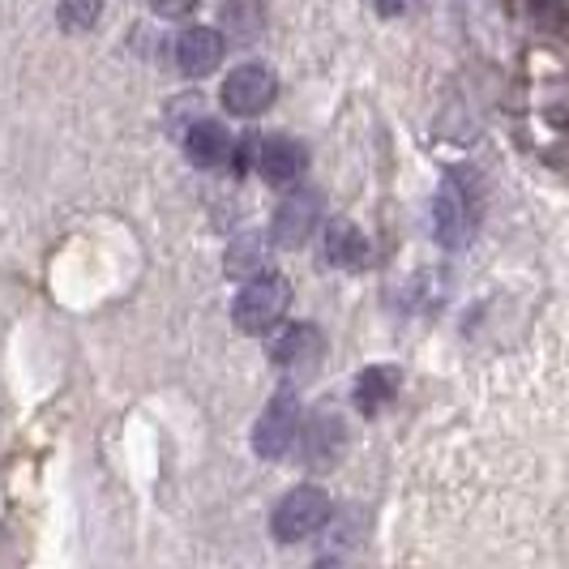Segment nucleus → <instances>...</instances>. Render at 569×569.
<instances>
[{
    "label": "nucleus",
    "instance_id": "obj_19",
    "mask_svg": "<svg viewBox=\"0 0 569 569\" xmlns=\"http://www.w3.org/2000/svg\"><path fill=\"white\" fill-rule=\"evenodd\" d=\"M411 0H377V9H381V18H399L402 9H407Z\"/></svg>",
    "mask_w": 569,
    "mask_h": 569
},
{
    "label": "nucleus",
    "instance_id": "obj_12",
    "mask_svg": "<svg viewBox=\"0 0 569 569\" xmlns=\"http://www.w3.org/2000/svg\"><path fill=\"white\" fill-rule=\"evenodd\" d=\"M305 171V146L291 138H270L261 142V176L270 184H291Z\"/></svg>",
    "mask_w": 569,
    "mask_h": 569
},
{
    "label": "nucleus",
    "instance_id": "obj_17",
    "mask_svg": "<svg viewBox=\"0 0 569 569\" xmlns=\"http://www.w3.org/2000/svg\"><path fill=\"white\" fill-rule=\"evenodd\" d=\"M531 4V13L540 18L543 27H566V18H569V9H566V0H527Z\"/></svg>",
    "mask_w": 569,
    "mask_h": 569
},
{
    "label": "nucleus",
    "instance_id": "obj_7",
    "mask_svg": "<svg viewBox=\"0 0 569 569\" xmlns=\"http://www.w3.org/2000/svg\"><path fill=\"white\" fill-rule=\"evenodd\" d=\"M219 60H223V34H219V30L193 27L180 34V43H176V64H180V73L206 78V73L219 69Z\"/></svg>",
    "mask_w": 569,
    "mask_h": 569
},
{
    "label": "nucleus",
    "instance_id": "obj_11",
    "mask_svg": "<svg viewBox=\"0 0 569 569\" xmlns=\"http://www.w3.org/2000/svg\"><path fill=\"white\" fill-rule=\"evenodd\" d=\"M326 257L342 266V270H360L365 261H369V240H365V231L356 228L351 219H335L330 228H326Z\"/></svg>",
    "mask_w": 569,
    "mask_h": 569
},
{
    "label": "nucleus",
    "instance_id": "obj_9",
    "mask_svg": "<svg viewBox=\"0 0 569 569\" xmlns=\"http://www.w3.org/2000/svg\"><path fill=\"white\" fill-rule=\"evenodd\" d=\"M402 386V372L395 365H372L356 377V407L365 411V416H377L386 402L399 395Z\"/></svg>",
    "mask_w": 569,
    "mask_h": 569
},
{
    "label": "nucleus",
    "instance_id": "obj_18",
    "mask_svg": "<svg viewBox=\"0 0 569 569\" xmlns=\"http://www.w3.org/2000/svg\"><path fill=\"white\" fill-rule=\"evenodd\" d=\"M193 4H198V0H150V9H154L159 18H184V13H193Z\"/></svg>",
    "mask_w": 569,
    "mask_h": 569
},
{
    "label": "nucleus",
    "instance_id": "obj_14",
    "mask_svg": "<svg viewBox=\"0 0 569 569\" xmlns=\"http://www.w3.org/2000/svg\"><path fill=\"white\" fill-rule=\"evenodd\" d=\"M261 22H266L261 0H228L223 4V27H228L236 43H253L257 34H261Z\"/></svg>",
    "mask_w": 569,
    "mask_h": 569
},
{
    "label": "nucleus",
    "instance_id": "obj_15",
    "mask_svg": "<svg viewBox=\"0 0 569 569\" xmlns=\"http://www.w3.org/2000/svg\"><path fill=\"white\" fill-rule=\"evenodd\" d=\"M103 13V0H60V27L90 30Z\"/></svg>",
    "mask_w": 569,
    "mask_h": 569
},
{
    "label": "nucleus",
    "instance_id": "obj_4",
    "mask_svg": "<svg viewBox=\"0 0 569 569\" xmlns=\"http://www.w3.org/2000/svg\"><path fill=\"white\" fill-rule=\"evenodd\" d=\"M270 103H274V78L261 64H240L228 82H223V108L231 116H244L249 120V116L266 112Z\"/></svg>",
    "mask_w": 569,
    "mask_h": 569
},
{
    "label": "nucleus",
    "instance_id": "obj_3",
    "mask_svg": "<svg viewBox=\"0 0 569 569\" xmlns=\"http://www.w3.org/2000/svg\"><path fill=\"white\" fill-rule=\"evenodd\" d=\"M296 432H300V402L291 390H279L266 402V411L253 428V450L261 458H283L296 441Z\"/></svg>",
    "mask_w": 569,
    "mask_h": 569
},
{
    "label": "nucleus",
    "instance_id": "obj_10",
    "mask_svg": "<svg viewBox=\"0 0 569 569\" xmlns=\"http://www.w3.org/2000/svg\"><path fill=\"white\" fill-rule=\"evenodd\" d=\"M184 150L198 168H219L231 154V133L219 124V120H193L189 138H184Z\"/></svg>",
    "mask_w": 569,
    "mask_h": 569
},
{
    "label": "nucleus",
    "instance_id": "obj_2",
    "mask_svg": "<svg viewBox=\"0 0 569 569\" xmlns=\"http://www.w3.org/2000/svg\"><path fill=\"white\" fill-rule=\"evenodd\" d=\"M330 522V497L321 488H291L274 510V536L283 543L309 540Z\"/></svg>",
    "mask_w": 569,
    "mask_h": 569
},
{
    "label": "nucleus",
    "instance_id": "obj_5",
    "mask_svg": "<svg viewBox=\"0 0 569 569\" xmlns=\"http://www.w3.org/2000/svg\"><path fill=\"white\" fill-rule=\"evenodd\" d=\"M317 219H321V198H317L313 189H296V193L279 206L270 236H274L279 249H300V244L313 236Z\"/></svg>",
    "mask_w": 569,
    "mask_h": 569
},
{
    "label": "nucleus",
    "instance_id": "obj_13",
    "mask_svg": "<svg viewBox=\"0 0 569 569\" xmlns=\"http://www.w3.org/2000/svg\"><path fill=\"white\" fill-rule=\"evenodd\" d=\"M342 450V425L339 420H330V416H317L309 432H305V458H309V467L313 471H326Z\"/></svg>",
    "mask_w": 569,
    "mask_h": 569
},
{
    "label": "nucleus",
    "instance_id": "obj_16",
    "mask_svg": "<svg viewBox=\"0 0 569 569\" xmlns=\"http://www.w3.org/2000/svg\"><path fill=\"white\" fill-rule=\"evenodd\" d=\"M257 253H261V244H257V240H240V244H231L228 274H249V270H257V266H261Z\"/></svg>",
    "mask_w": 569,
    "mask_h": 569
},
{
    "label": "nucleus",
    "instance_id": "obj_8",
    "mask_svg": "<svg viewBox=\"0 0 569 569\" xmlns=\"http://www.w3.org/2000/svg\"><path fill=\"white\" fill-rule=\"evenodd\" d=\"M321 335H317V326H287L279 339L270 342V360L279 365V369H291V372H309L321 360Z\"/></svg>",
    "mask_w": 569,
    "mask_h": 569
},
{
    "label": "nucleus",
    "instance_id": "obj_1",
    "mask_svg": "<svg viewBox=\"0 0 569 569\" xmlns=\"http://www.w3.org/2000/svg\"><path fill=\"white\" fill-rule=\"evenodd\" d=\"M287 305H291V287H287V279H279V274H261V279H253V283H244V291L236 296L231 321H236V330H244V335H266V330L287 313Z\"/></svg>",
    "mask_w": 569,
    "mask_h": 569
},
{
    "label": "nucleus",
    "instance_id": "obj_6",
    "mask_svg": "<svg viewBox=\"0 0 569 569\" xmlns=\"http://www.w3.org/2000/svg\"><path fill=\"white\" fill-rule=\"evenodd\" d=\"M432 219H437V240H441L446 249H462V244H467L476 214H471V206H467V193L458 189V180H446V184H441V193L432 201Z\"/></svg>",
    "mask_w": 569,
    "mask_h": 569
}]
</instances>
